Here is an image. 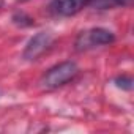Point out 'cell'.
<instances>
[{
    "mask_svg": "<svg viewBox=\"0 0 134 134\" xmlns=\"http://www.w3.org/2000/svg\"><path fill=\"white\" fill-rule=\"evenodd\" d=\"M79 73V66L73 60L62 62L55 66H52L51 70L46 71V74L41 77V87L46 90H55L58 87H63L65 84H68L73 81Z\"/></svg>",
    "mask_w": 134,
    "mask_h": 134,
    "instance_id": "cell-1",
    "label": "cell"
},
{
    "mask_svg": "<svg viewBox=\"0 0 134 134\" xmlns=\"http://www.w3.org/2000/svg\"><path fill=\"white\" fill-rule=\"evenodd\" d=\"M114 41H115V36L112 32H109L107 29H103V27H95L92 30L79 33V36L76 40V49L77 51H87L90 47L112 44Z\"/></svg>",
    "mask_w": 134,
    "mask_h": 134,
    "instance_id": "cell-2",
    "label": "cell"
},
{
    "mask_svg": "<svg viewBox=\"0 0 134 134\" xmlns=\"http://www.w3.org/2000/svg\"><path fill=\"white\" fill-rule=\"evenodd\" d=\"M52 41H54V33L52 32H49V30L38 32L25 44L24 52H22V58L27 60V62L36 60L40 55H43L46 52V49L52 44Z\"/></svg>",
    "mask_w": 134,
    "mask_h": 134,
    "instance_id": "cell-3",
    "label": "cell"
},
{
    "mask_svg": "<svg viewBox=\"0 0 134 134\" xmlns=\"http://www.w3.org/2000/svg\"><path fill=\"white\" fill-rule=\"evenodd\" d=\"M90 5V0H52L49 3V11L55 16H74Z\"/></svg>",
    "mask_w": 134,
    "mask_h": 134,
    "instance_id": "cell-4",
    "label": "cell"
},
{
    "mask_svg": "<svg viewBox=\"0 0 134 134\" xmlns=\"http://www.w3.org/2000/svg\"><path fill=\"white\" fill-rule=\"evenodd\" d=\"M11 21H13V24L18 25V27H32V25L35 24L33 18H30V16H29L27 13H24V11H16V13L13 14V18H11Z\"/></svg>",
    "mask_w": 134,
    "mask_h": 134,
    "instance_id": "cell-5",
    "label": "cell"
},
{
    "mask_svg": "<svg viewBox=\"0 0 134 134\" xmlns=\"http://www.w3.org/2000/svg\"><path fill=\"white\" fill-rule=\"evenodd\" d=\"M115 85L118 87V88H123V90H131L132 88V77H129V76H120V77H117L115 81Z\"/></svg>",
    "mask_w": 134,
    "mask_h": 134,
    "instance_id": "cell-6",
    "label": "cell"
},
{
    "mask_svg": "<svg viewBox=\"0 0 134 134\" xmlns=\"http://www.w3.org/2000/svg\"><path fill=\"white\" fill-rule=\"evenodd\" d=\"M114 3L112 0H90V8H95V10H107L110 8Z\"/></svg>",
    "mask_w": 134,
    "mask_h": 134,
    "instance_id": "cell-7",
    "label": "cell"
},
{
    "mask_svg": "<svg viewBox=\"0 0 134 134\" xmlns=\"http://www.w3.org/2000/svg\"><path fill=\"white\" fill-rule=\"evenodd\" d=\"M114 5H118V7H131L132 5V0H112Z\"/></svg>",
    "mask_w": 134,
    "mask_h": 134,
    "instance_id": "cell-8",
    "label": "cell"
},
{
    "mask_svg": "<svg viewBox=\"0 0 134 134\" xmlns=\"http://www.w3.org/2000/svg\"><path fill=\"white\" fill-rule=\"evenodd\" d=\"M3 5H5V3H3V0H0V10L3 8Z\"/></svg>",
    "mask_w": 134,
    "mask_h": 134,
    "instance_id": "cell-9",
    "label": "cell"
},
{
    "mask_svg": "<svg viewBox=\"0 0 134 134\" xmlns=\"http://www.w3.org/2000/svg\"><path fill=\"white\" fill-rule=\"evenodd\" d=\"M18 2H25V0H18Z\"/></svg>",
    "mask_w": 134,
    "mask_h": 134,
    "instance_id": "cell-10",
    "label": "cell"
}]
</instances>
